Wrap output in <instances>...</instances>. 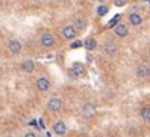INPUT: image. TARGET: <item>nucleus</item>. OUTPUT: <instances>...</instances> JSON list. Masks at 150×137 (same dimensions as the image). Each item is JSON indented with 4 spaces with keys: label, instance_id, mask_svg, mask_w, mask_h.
<instances>
[{
    "label": "nucleus",
    "instance_id": "nucleus-17",
    "mask_svg": "<svg viewBox=\"0 0 150 137\" xmlns=\"http://www.w3.org/2000/svg\"><path fill=\"white\" fill-rule=\"evenodd\" d=\"M107 11H109V7H107V6H100V7H97V13H99V16H104Z\"/></svg>",
    "mask_w": 150,
    "mask_h": 137
},
{
    "label": "nucleus",
    "instance_id": "nucleus-21",
    "mask_svg": "<svg viewBox=\"0 0 150 137\" xmlns=\"http://www.w3.org/2000/svg\"><path fill=\"white\" fill-rule=\"evenodd\" d=\"M36 134L35 133H32V131H29V133H26V137H35Z\"/></svg>",
    "mask_w": 150,
    "mask_h": 137
},
{
    "label": "nucleus",
    "instance_id": "nucleus-18",
    "mask_svg": "<svg viewBox=\"0 0 150 137\" xmlns=\"http://www.w3.org/2000/svg\"><path fill=\"white\" fill-rule=\"evenodd\" d=\"M120 20V16H116L113 20H110V23H109V27H115L116 24H117V22Z\"/></svg>",
    "mask_w": 150,
    "mask_h": 137
},
{
    "label": "nucleus",
    "instance_id": "nucleus-1",
    "mask_svg": "<svg viewBox=\"0 0 150 137\" xmlns=\"http://www.w3.org/2000/svg\"><path fill=\"white\" fill-rule=\"evenodd\" d=\"M84 74V66L81 63H73L69 70V77L71 79H79Z\"/></svg>",
    "mask_w": 150,
    "mask_h": 137
},
{
    "label": "nucleus",
    "instance_id": "nucleus-6",
    "mask_svg": "<svg viewBox=\"0 0 150 137\" xmlns=\"http://www.w3.org/2000/svg\"><path fill=\"white\" fill-rule=\"evenodd\" d=\"M53 131H54L57 136H64V134L67 133V126L64 124V121L59 120V121H56V123L53 124Z\"/></svg>",
    "mask_w": 150,
    "mask_h": 137
},
{
    "label": "nucleus",
    "instance_id": "nucleus-19",
    "mask_svg": "<svg viewBox=\"0 0 150 137\" xmlns=\"http://www.w3.org/2000/svg\"><path fill=\"white\" fill-rule=\"evenodd\" d=\"M115 4L116 6H125L126 4V0H116Z\"/></svg>",
    "mask_w": 150,
    "mask_h": 137
},
{
    "label": "nucleus",
    "instance_id": "nucleus-22",
    "mask_svg": "<svg viewBox=\"0 0 150 137\" xmlns=\"http://www.w3.org/2000/svg\"><path fill=\"white\" fill-rule=\"evenodd\" d=\"M32 1H40V0H32Z\"/></svg>",
    "mask_w": 150,
    "mask_h": 137
},
{
    "label": "nucleus",
    "instance_id": "nucleus-2",
    "mask_svg": "<svg viewBox=\"0 0 150 137\" xmlns=\"http://www.w3.org/2000/svg\"><path fill=\"white\" fill-rule=\"evenodd\" d=\"M47 109L50 112H59L63 109V100L59 99V97H52L49 102H47Z\"/></svg>",
    "mask_w": 150,
    "mask_h": 137
},
{
    "label": "nucleus",
    "instance_id": "nucleus-4",
    "mask_svg": "<svg viewBox=\"0 0 150 137\" xmlns=\"http://www.w3.org/2000/svg\"><path fill=\"white\" fill-rule=\"evenodd\" d=\"M36 87H37L39 91L46 93L47 90H50V81H49L47 77H39L36 80Z\"/></svg>",
    "mask_w": 150,
    "mask_h": 137
},
{
    "label": "nucleus",
    "instance_id": "nucleus-3",
    "mask_svg": "<svg viewBox=\"0 0 150 137\" xmlns=\"http://www.w3.org/2000/svg\"><path fill=\"white\" fill-rule=\"evenodd\" d=\"M62 34H63V37H64L66 40H73V39L76 37V34H77V29H76L73 24H67V26L63 27Z\"/></svg>",
    "mask_w": 150,
    "mask_h": 137
},
{
    "label": "nucleus",
    "instance_id": "nucleus-23",
    "mask_svg": "<svg viewBox=\"0 0 150 137\" xmlns=\"http://www.w3.org/2000/svg\"><path fill=\"white\" fill-rule=\"evenodd\" d=\"M149 60H150V53H149Z\"/></svg>",
    "mask_w": 150,
    "mask_h": 137
},
{
    "label": "nucleus",
    "instance_id": "nucleus-14",
    "mask_svg": "<svg viewBox=\"0 0 150 137\" xmlns=\"http://www.w3.org/2000/svg\"><path fill=\"white\" fill-rule=\"evenodd\" d=\"M35 68H36V66L32 60H24L23 63H22V70H23L24 73H33Z\"/></svg>",
    "mask_w": 150,
    "mask_h": 137
},
{
    "label": "nucleus",
    "instance_id": "nucleus-13",
    "mask_svg": "<svg viewBox=\"0 0 150 137\" xmlns=\"http://www.w3.org/2000/svg\"><path fill=\"white\" fill-rule=\"evenodd\" d=\"M117 50H119V46L116 44V43H113V42H109V43L104 44V52H106L107 54H110V56L116 54Z\"/></svg>",
    "mask_w": 150,
    "mask_h": 137
},
{
    "label": "nucleus",
    "instance_id": "nucleus-8",
    "mask_svg": "<svg viewBox=\"0 0 150 137\" xmlns=\"http://www.w3.org/2000/svg\"><path fill=\"white\" fill-rule=\"evenodd\" d=\"M7 47H9V50H10V53H12V54H19V53H20V50H22V43H20L19 40L13 39V40L9 42Z\"/></svg>",
    "mask_w": 150,
    "mask_h": 137
},
{
    "label": "nucleus",
    "instance_id": "nucleus-12",
    "mask_svg": "<svg viewBox=\"0 0 150 137\" xmlns=\"http://www.w3.org/2000/svg\"><path fill=\"white\" fill-rule=\"evenodd\" d=\"M127 19H129V23L132 26H140L143 23V17L140 14H137V13H130Z\"/></svg>",
    "mask_w": 150,
    "mask_h": 137
},
{
    "label": "nucleus",
    "instance_id": "nucleus-11",
    "mask_svg": "<svg viewBox=\"0 0 150 137\" xmlns=\"http://www.w3.org/2000/svg\"><path fill=\"white\" fill-rule=\"evenodd\" d=\"M73 26L79 30V32H81V30H84L86 29V26H87V23H86V19L84 17H80V16H77V17H74L73 19Z\"/></svg>",
    "mask_w": 150,
    "mask_h": 137
},
{
    "label": "nucleus",
    "instance_id": "nucleus-10",
    "mask_svg": "<svg viewBox=\"0 0 150 137\" xmlns=\"http://www.w3.org/2000/svg\"><path fill=\"white\" fill-rule=\"evenodd\" d=\"M136 74H137L139 79H147L150 76V68L147 66H144V64H142V66H139L136 68Z\"/></svg>",
    "mask_w": 150,
    "mask_h": 137
},
{
    "label": "nucleus",
    "instance_id": "nucleus-16",
    "mask_svg": "<svg viewBox=\"0 0 150 137\" xmlns=\"http://www.w3.org/2000/svg\"><path fill=\"white\" fill-rule=\"evenodd\" d=\"M140 116H142V119L144 120V121H150V107L149 106H146V107H143L142 110H140Z\"/></svg>",
    "mask_w": 150,
    "mask_h": 137
},
{
    "label": "nucleus",
    "instance_id": "nucleus-7",
    "mask_svg": "<svg viewBox=\"0 0 150 137\" xmlns=\"http://www.w3.org/2000/svg\"><path fill=\"white\" fill-rule=\"evenodd\" d=\"M81 112H83V116L86 119H90V117H93L96 114V107L93 106V103H86L83 106V110Z\"/></svg>",
    "mask_w": 150,
    "mask_h": 137
},
{
    "label": "nucleus",
    "instance_id": "nucleus-5",
    "mask_svg": "<svg viewBox=\"0 0 150 137\" xmlns=\"http://www.w3.org/2000/svg\"><path fill=\"white\" fill-rule=\"evenodd\" d=\"M42 44L45 47H53L56 44V40H54V36L50 33V32H46V33L42 34Z\"/></svg>",
    "mask_w": 150,
    "mask_h": 137
},
{
    "label": "nucleus",
    "instance_id": "nucleus-15",
    "mask_svg": "<svg viewBox=\"0 0 150 137\" xmlns=\"http://www.w3.org/2000/svg\"><path fill=\"white\" fill-rule=\"evenodd\" d=\"M83 46L87 49V50H94L96 47H97V42H96V39H93V37H87L86 40H84V43H83Z\"/></svg>",
    "mask_w": 150,
    "mask_h": 137
},
{
    "label": "nucleus",
    "instance_id": "nucleus-20",
    "mask_svg": "<svg viewBox=\"0 0 150 137\" xmlns=\"http://www.w3.org/2000/svg\"><path fill=\"white\" fill-rule=\"evenodd\" d=\"M81 44H83V43H81V42H74V43H73V44H71V47H74V49H77V47H80Z\"/></svg>",
    "mask_w": 150,
    "mask_h": 137
},
{
    "label": "nucleus",
    "instance_id": "nucleus-9",
    "mask_svg": "<svg viewBox=\"0 0 150 137\" xmlns=\"http://www.w3.org/2000/svg\"><path fill=\"white\" fill-rule=\"evenodd\" d=\"M115 34L117 36V37H120V39L126 37L127 34H129L127 26H125V24H116L115 26Z\"/></svg>",
    "mask_w": 150,
    "mask_h": 137
}]
</instances>
